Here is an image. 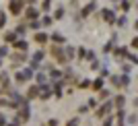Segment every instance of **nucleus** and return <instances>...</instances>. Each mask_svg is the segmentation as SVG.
Segmentation results:
<instances>
[{"label":"nucleus","mask_w":138,"mask_h":126,"mask_svg":"<svg viewBox=\"0 0 138 126\" xmlns=\"http://www.w3.org/2000/svg\"><path fill=\"white\" fill-rule=\"evenodd\" d=\"M8 8H10V12H15V15H17V12L21 10V0H12Z\"/></svg>","instance_id":"obj_1"},{"label":"nucleus","mask_w":138,"mask_h":126,"mask_svg":"<svg viewBox=\"0 0 138 126\" xmlns=\"http://www.w3.org/2000/svg\"><path fill=\"white\" fill-rule=\"evenodd\" d=\"M103 17H105V21H109V23L115 21V15H113L111 10H103Z\"/></svg>","instance_id":"obj_2"},{"label":"nucleus","mask_w":138,"mask_h":126,"mask_svg":"<svg viewBox=\"0 0 138 126\" xmlns=\"http://www.w3.org/2000/svg\"><path fill=\"white\" fill-rule=\"evenodd\" d=\"M93 8H95V2H91L89 6H84V8H83V17H87V15H89V12L93 10Z\"/></svg>","instance_id":"obj_3"},{"label":"nucleus","mask_w":138,"mask_h":126,"mask_svg":"<svg viewBox=\"0 0 138 126\" xmlns=\"http://www.w3.org/2000/svg\"><path fill=\"white\" fill-rule=\"evenodd\" d=\"M27 17L31 19V21H33V19L37 17V10H35V8H29V10H27Z\"/></svg>","instance_id":"obj_4"},{"label":"nucleus","mask_w":138,"mask_h":126,"mask_svg":"<svg viewBox=\"0 0 138 126\" xmlns=\"http://www.w3.org/2000/svg\"><path fill=\"white\" fill-rule=\"evenodd\" d=\"M35 39H37V41H39V43H43V41H45V39H48V37H45V35H43V33H39V35H35Z\"/></svg>","instance_id":"obj_5"},{"label":"nucleus","mask_w":138,"mask_h":126,"mask_svg":"<svg viewBox=\"0 0 138 126\" xmlns=\"http://www.w3.org/2000/svg\"><path fill=\"white\" fill-rule=\"evenodd\" d=\"M15 48H19V50H27V43H25V41H19V43H15Z\"/></svg>","instance_id":"obj_6"},{"label":"nucleus","mask_w":138,"mask_h":126,"mask_svg":"<svg viewBox=\"0 0 138 126\" xmlns=\"http://www.w3.org/2000/svg\"><path fill=\"white\" fill-rule=\"evenodd\" d=\"M62 15H64V8H58L56 10V19H62Z\"/></svg>","instance_id":"obj_7"},{"label":"nucleus","mask_w":138,"mask_h":126,"mask_svg":"<svg viewBox=\"0 0 138 126\" xmlns=\"http://www.w3.org/2000/svg\"><path fill=\"white\" fill-rule=\"evenodd\" d=\"M6 41H15V33H8L6 35Z\"/></svg>","instance_id":"obj_8"},{"label":"nucleus","mask_w":138,"mask_h":126,"mask_svg":"<svg viewBox=\"0 0 138 126\" xmlns=\"http://www.w3.org/2000/svg\"><path fill=\"white\" fill-rule=\"evenodd\" d=\"M54 39H56V41H64V37H62L60 33H56V35H54Z\"/></svg>","instance_id":"obj_9"},{"label":"nucleus","mask_w":138,"mask_h":126,"mask_svg":"<svg viewBox=\"0 0 138 126\" xmlns=\"http://www.w3.org/2000/svg\"><path fill=\"white\" fill-rule=\"evenodd\" d=\"M33 95H37V89L33 87V89H29V97H33Z\"/></svg>","instance_id":"obj_10"}]
</instances>
